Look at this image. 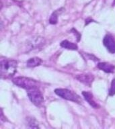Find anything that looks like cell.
Instances as JSON below:
<instances>
[{
	"label": "cell",
	"instance_id": "cell-1",
	"mask_svg": "<svg viewBox=\"0 0 115 129\" xmlns=\"http://www.w3.org/2000/svg\"><path fill=\"white\" fill-rule=\"evenodd\" d=\"M0 66L2 78H10L17 71L18 62L12 59L2 58L0 61Z\"/></svg>",
	"mask_w": 115,
	"mask_h": 129
},
{
	"label": "cell",
	"instance_id": "cell-2",
	"mask_svg": "<svg viewBox=\"0 0 115 129\" xmlns=\"http://www.w3.org/2000/svg\"><path fill=\"white\" fill-rule=\"evenodd\" d=\"M14 84L17 86L29 90L33 88L38 87V82L32 79L25 77H18L13 79L12 80Z\"/></svg>",
	"mask_w": 115,
	"mask_h": 129
},
{
	"label": "cell",
	"instance_id": "cell-3",
	"mask_svg": "<svg viewBox=\"0 0 115 129\" xmlns=\"http://www.w3.org/2000/svg\"><path fill=\"white\" fill-rule=\"evenodd\" d=\"M54 93L57 95L65 99V100L72 101V102L77 103H80L81 102V100L78 95H77L71 91L68 90L67 89H56L54 90Z\"/></svg>",
	"mask_w": 115,
	"mask_h": 129
},
{
	"label": "cell",
	"instance_id": "cell-4",
	"mask_svg": "<svg viewBox=\"0 0 115 129\" xmlns=\"http://www.w3.org/2000/svg\"><path fill=\"white\" fill-rule=\"evenodd\" d=\"M27 91H28L27 93H28V98L32 102V104H34L36 106H39L42 104L44 101V98L38 87L31 89Z\"/></svg>",
	"mask_w": 115,
	"mask_h": 129
},
{
	"label": "cell",
	"instance_id": "cell-5",
	"mask_svg": "<svg viewBox=\"0 0 115 129\" xmlns=\"http://www.w3.org/2000/svg\"><path fill=\"white\" fill-rule=\"evenodd\" d=\"M103 44L109 52L115 53V40L110 34H106L103 39Z\"/></svg>",
	"mask_w": 115,
	"mask_h": 129
},
{
	"label": "cell",
	"instance_id": "cell-6",
	"mask_svg": "<svg viewBox=\"0 0 115 129\" xmlns=\"http://www.w3.org/2000/svg\"><path fill=\"white\" fill-rule=\"evenodd\" d=\"M76 79H78L80 82H82L85 84L90 86L91 83H92L93 80H94V77L92 76V75L90 74H83L77 75L76 77Z\"/></svg>",
	"mask_w": 115,
	"mask_h": 129
},
{
	"label": "cell",
	"instance_id": "cell-7",
	"mask_svg": "<svg viewBox=\"0 0 115 129\" xmlns=\"http://www.w3.org/2000/svg\"><path fill=\"white\" fill-rule=\"evenodd\" d=\"M84 97L85 100L88 102V104L90 105L91 106L94 108H98L100 106H99L98 104H97L95 100H94V98H93V95L90 92H88V91H83L82 93Z\"/></svg>",
	"mask_w": 115,
	"mask_h": 129
},
{
	"label": "cell",
	"instance_id": "cell-8",
	"mask_svg": "<svg viewBox=\"0 0 115 129\" xmlns=\"http://www.w3.org/2000/svg\"><path fill=\"white\" fill-rule=\"evenodd\" d=\"M98 67L100 70L104 71L106 73H114L115 70V66L108 62H100L98 64Z\"/></svg>",
	"mask_w": 115,
	"mask_h": 129
},
{
	"label": "cell",
	"instance_id": "cell-9",
	"mask_svg": "<svg viewBox=\"0 0 115 129\" xmlns=\"http://www.w3.org/2000/svg\"><path fill=\"white\" fill-rule=\"evenodd\" d=\"M60 45L63 48H66V49H68V50H77V48H78V46H77V45L75 43L69 42V41L67 40L62 41V42H61Z\"/></svg>",
	"mask_w": 115,
	"mask_h": 129
},
{
	"label": "cell",
	"instance_id": "cell-10",
	"mask_svg": "<svg viewBox=\"0 0 115 129\" xmlns=\"http://www.w3.org/2000/svg\"><path fill=\"white\" fill-rule=\"evenodd\" d=\"M42 63V60L38 57H34V58H30L26 62V65L28 67H34L38 66Z\"/></svg>",
	"mask_w": 115,
	"mask_h": 129
},
{
	"label": "cell",
	"instance_id": "cell-11",
	"mask_svg": "<svg viewBox=\"0 0 115 129\" xmlns=\"http://www.w3.org/2000/svg\"><path fill=\"white\" fill-rule=\"evenodd\" d=\"M58 16H59V10H56L53 12L49 19V23L51 24H56L58 22Z\"/></svg>",
	"mask_w": 115,
	"mask_h": 129
},
{
	"label": "cell",
	"instance_id": "cell-12",
	"mask_svg": "<svg viewBox=\"0 0 115 129\" xmlns=\"http://www.w3.org/2000/svg\"><path fill=\"white\" fill-rule=\"evenodd\" d=\"M109 95H110V96H112V95H115V79H114L112 81L110 89V90H109Z\"/></svg>",
	"mask_w": 115,
	"mask_h": 129
}]
</instances>
